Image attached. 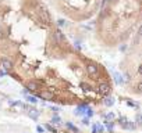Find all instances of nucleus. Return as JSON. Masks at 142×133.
Wrapping results in <instances>:
<instances>
[{"mask_svg": "<svg viewBox=\"0 0 142 133\" xmlns=\"http://www.w3.org/2000/svg\"><path fill=\"white\" fill-rule=\"evenodd\" d=\"M135 125H137L138 128H142V112H138V114L135 115Z\"/></svg>", "mask_w": 142, "mask_h": 133, "instance_id": "7", "label": "nucleus"}, {"mask_svg": "<svg viewBox=\"0 0 142 133\" xmlns=\"http://www.w3.org/2000/svg\"><path fill=\"white\" fill-rule=\"evenodd\" d=\"M102 117L105 118L106 121H114L116 115H114V112H109V114H102Z\"/></svg>", "mask_w": 142, "mask_h": 133, "instance_id": "10", "label": "nucleus"}, {"mask_svg": "<svg viewBox=\"0 0 142 133\" xmlns=\"http://www.w3.org/2000/svg\"><path fill=\"white\" fill-rule=\"evenodd\" d=\"M137 73H138V76H142V64L139 67H138V69H137Z\"/></svg>", "mask_w": 142, "mask_h": 133, "instance_id": "18", "label": "nucleus"}, {"mask_svg": "<svg viewBox=\"0 0 142 133\" xmlns=\"http://www.w3.org/2000/svg\"><path fill=\"white\" fill-rule=\"evenodd\" d=\"M25 100L28 103H31V104H36L38 103V97L32 96V94H25Z\"/></svg>", "mask_w": 142, "mask_h": 133, "instance_id": "6", "label": "nucleus"}, {"mask_svg": "<svg viewBox=\"0 0 142 133\" xmlns=\"http://www.w3.org/2000/svg\"><path fill=\"white\" fill-rule=\"evenodd\" d=\"M66 128H67V130H70L73 133H79V129L77 126H74L71 122H66Z\"/></svg>", "mask_w": 142, "mask_h": 133, "instance_id": "5", "label": "nucleus"}, {"mask_svg": "<svg viewBox=\"0 0 142 133\" xmlns=\"http://www.w3.org/2000/svg\"><path fill=\"white\" fill-rule=\"evenodd\" d=\"M102 103L106 105V107H111V105L114 104V97H111V96H107V97H105V99L102 100Z\"/></svg>", "mask_w": 142, "mask_h": 133, "instance_id": "4", "label": "nucleus"}, {"mask_svg": "<svg viewBox=\"0 0 142 133\" xmlns=\"http://www.w3.org/2000/svg\"><path fill=\"white\" fill-rule=\"evenodd\" d=\"M139 3H141V6H142V0H139Z\"/></svg>", "mask_w": 142, "mask_h": 133, "instance_id": "21", "label": "nucleus"}, {"mask_svg": "<svg viewBox=\"0 0 142 133\" xmlns=\"http://www.w3.org/2000/svg\"><path fill=\"white\" fill-rule=\"evenodd\" d=\"M110 133H113V132H110Z\"/></svg>", "mask_w": 142, "mask_h": 133, "instance_id": "22", "label": "nucleus"}, {"mask_svg": "<svg viewBox=\"0 0 142 133\" xmlns=\"http://www.w3.org/2000/svg\"><path fill=\"white\" fill-rule=\"evenodd\" d=\"M57 24H59V26H63V25H64V21H63V20H60Z\"/></svg>", "mask_w": 142, "mask_h": 133, "instance_id": "20", "label": "nucleus"}, {"mask_svg": "<svg viewBox=\"0 0 142 133\" xmlns=\"http://www.w3.org/2000/svg\"><path fill=\"white\" fill-rule=\"evenodd\" d=\"M121 128L125 129V130H135V129L138 128L137 125H135V122H131V121H127V122H124L123 125H121Z\"/></svg>", "mask_w": 142, "mask_h": 133, "instance_id": "2", "label": "nucleus"}, {"mask_svg": "<svg viewBox=\"0 0 142 133\" xmlns=\"http://www.w3.org/2000/svg\"><path fill=\"white\" fill-rule=\"evenodd\" d=\"M127 103H128V105H131V107H134V108H139L138 103H134V101H131V100H127Z\"/></svg>", "mask_w": 142, "mask_h": 133, "instance_id": "14", "label": "nucleus"}, {"mask_svg": "<svg viewBox=\"0 0 142 133\" xmlns=\"http://www.w3.org/2000/svg\"><path fill=\"white\" fill-rule=\"evenodd\" d=\"M106 128H107V130L109 132H113V129H114V122H111V121H106Z\"/></svg>", "mask_w": 142, "mask_h": 133, "instance_id": "11", "label": "nucleus"}, {"mask_svg": "<svg viewBox=\"0 0 142 133\" xmlns=\"http://www.w3.org/2000/svg\"><path fill=\"white\" fill-rule=\"evenodd\" d=\"M96 128H97V133H103V132H105V126L100 125V123H96Z\"/></svg>", "mask_w": 142, "mask_h": 133, "instance_id": "15", "label": "nucleus"}, {"mask_svg": "<svg viewBox=\"0 0 142 133\" xmlns=\"http://www.w3.org/2000/svg\"><path fill=\"white\" fill-rule=\"evenodd\" d=\"M45 129H46L47 132H50V133H57L59 132L57 129H56L53 125H50V123H45Z\"/></svg>", "mask_w": 142, "mask_h": 133, "instance_id": "9", "label": "nucleus"}, {"mask_svg": "<svg viewBox=\"0 0 142 133\" xmlns=\"http://www.w3.org/2000/svg\"><path fill=\"white\" fill-rule=\"evenodd\" d=\"M138 35H139V36H142V25L138 28Z\"/></svg>", "mask_w": 142, "mask_h": 133, "instance_id": "19", "label": "nucleus"}, {"mask_svg": "<svg viewBox=\"0 0 142 133\" xmlns=\"http://www.w3.org/2000/svg\"><path fill=\"white\" fill-rule=\"evenodd\" d=\"M2 63H3V55H2V51H0V75H7L6 71L2 68Z\"/></svg>", "mask_w": 142, "mask_h": 133, "instance_id": "12", "label": "nucleus"}, {"mask_svg": "<svg viewBox=\"0 0 142 133\" xmlns=\"http://www.w3.org/2000/svg\"><path fill=\"white\" fill-rule=\"evenodd\" d=\"M131 93L134 94H138V96H142V81H138L137 83L132 86L131 89Z\"/></svg>", "mask_w": 142, "mask_h": 133, "instance_id": "1", "label": "nucleus"}, {"mask_svg": "<svg viewBox=\"0 0 142 133\" xmlns=\"http://www.w3.org/2000/svg\"><path fill=\"white\" fill-rule=\"evenodd\" d=\"M82 125H89V119H88V118H82Z\"/></svg>", "mask_w": 142, "mask_h": 133, "instance_id": "17", "label": "nucleus"}, {"mask_svg": "<svg viewBox=\"0 0 142 133\" xmlns=\"http://www.w3.org/2000/svg\"><path fill=\"white\" fill-rule=\"evenodd\" d=\"M52 125H59V126L61 125V118L59 117L57 114H56V115H53V117H52Z\"/></svg>", "mask_w": 142, "mask_h": 133, "instance_id": "8", "label": "nucleus"}, {"mask_svg": "<svg viewBox=\"0 0 142 133\" xmlns=\"http://www.w3.org/2000/svg\"><path fill=\"white\" fill-rule=\"evenodd\" d=\"M114 2H116V0H103V2H102V7L105 8L107 4H111V3H114Z\"/></svg>", "mask_w": 142, "mask_h": 133, "instance_id": "13", "label": "nucleus"}, {"mask_svg": "<svg viewBox=\"0 0 142 133\" xmlns=\"http://www.w3.org/2000/svg\"><path fill=\"white\" fill-rule=\"evenodd\" d=\"M113 79H114V82H116V85H124L123 75H121L120 72H117V71H114V72H113Z\"/></svg>", "mask_w": 142, "mask_h": 133, "instance_id": "3", "label": "nucleus"}, {"mask_svg": "<svg viewBox=\"0 0 142 133\" xmlns=\"http://www.w3.org/2000/svg\"><path fill=\"white\" fill-rule=\"evenodd\" d=\"M36 132H38V133H45V128H42L40 125H38V126H36Z\"/></svg>", "mask_w": 142, "mask_h": 133, "instance_id": "16", "label": "nucleus"}]
</instances>
